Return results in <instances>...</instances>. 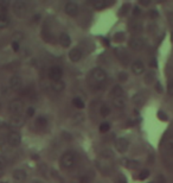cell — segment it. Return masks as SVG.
I'll list each match as a JSON object with an SVG mask.
<instances>
[{
  "label": "cell",
  "mask_w": 173,
  "mask_h": 183,
  "mask_svg": "<svg viewBox=\"0 0 173 183\" xmlns=\"http://www.w3.org/2000/svg\"><path fill=\"white\" fill-rule=\"evenodd\" d=\"M26 177H27V174H26V171L23 170V169H17V170L13 171V178L17 181V182H23L26 180Z\"/></svg>",
  "instance_id": "cell-18"
},
{
  "label": "cell",
  "mask_w": 173,
  "mask_h": 183,
  "mask_svg": "<svg viewBox=\"0 0 173 183\" xmlns=\"http://www.w3.org/2000/svg\"><path fill=\"white\" fill-rule=\"evenodd\" d=\"M110 94L113 95V98L121 96V95H124V88H122L120 84H115V86H113V88H111Z\"/></svg>",
  "instance_id": "cell-19"
},
{
  "label": "cell",
  "mask_w": 173,
  "mask_h": 183,
  "mask_svg": "<svg viewBox=\"0 0 173 183\" xmlns=\"http://www.w3.org/2000/svg\"><path fill=\"white\" fill-rule=\"evenodd\" d=\"M32 183H43V182H42V181H39V180H35Z\"/></svg>",
  "instance_id": "cell-51"
},
{
  "label": "cell",
  "mask_w": 173,
  "mask_h": 183,
  "mask_svg": "<svg viewBox=\"0 0 173 183\" xmlns=\"http://www.w3.org/2000/svg\"><path fill=\"white\" fill-rule=\"evenodd\" d=\"M133 102L135 104L136 106H142L143 105V98L141 94H135L133 98Z\"/></svg>",
  "instance_id": "cell-28"
},
{
  "label": "cell",
  "mask_w": 173,
  "mask_h": 183,
  "mask_svg": "<svg viewBox=\"0 0 173 183\" xmlns=\"http://www.w3.org/2000/svg\"><path fill=\"white\" fill-rule=\"evenodd\" d=\"M154 76H155V74L153 73V71H149V73H147L146 76H145V82L147 83V84L153 83V81H154Z\"/></svg>",
  "instance_id": "cell-29"
},
{
  "label": "cell",
  "mask_w": 173,
  "mask_h": 183,
  "mask_svg": "<svg viewBox=\"0 0 173 183\" xmlns=\"http://www.w3.org/2000/svg\"><path fill=\"white\" fill-rule=\"evenodd\" d=\"M72 105H74L76 108L82 109V108H84V101L82 100L81 98H74V99H72Z\"/></svg>",
  "instance_id": "cell-26"
},
{
  "label": "cell",
  "mask_w": 173,
  "mask_h": 183,
  "mask_svg": "<svg viewBox=\"0 0 173 183\" xmlns=\"http://www.w3.org/2000/svg\"><path fill=\"white\" fill-rule=\"evenodd\" d=\"M132 12H133V16H134V17H139V16L141 14V10H140V7L139 6H134L132 8Z\"/></svg>",
  "instance_id": "cell-37"
},
{
  "label": "cell",
  "mask_w": 173,
  "mask_h": 183,
  "mask_svg": "<svg viewBox=\"0 0 173 183\" xmlns=\"http://www.w3.org/2000/svg\"><path fill=\"white\" fill-rule=\"evenodd\" d=\"M10 25V19L5 14H0V29H5Z\"/></svg>",
  "instance_id": "cell-24"
},
{
  "label": "cell",
  "mask_w": 173,
  "mask_h": 183,
  "mask_svg": "<svg viewBox=\"0 0 173 183\" xmlns=\"http://www.w3.org/2000/svg\"><path fill=\"white\" fill-rule=\"evenodd\" d=\"M167 19H168V24L171 26H173V12L168 13V17H167Z\"/></svg>",
  "instance_id": "cell-46"
},
{
  "label": "cell",
  "mask_w": 173,
  "mask_h": 183,
  "mask_svg": "<svg viewBox=\"0 0 173 183\" xmlns=\"http://www.w3.org/2000/svg\"><path fill=\"white\" fill-rule=\"evenodd\" d=\"M23 109H24V101L20 99H14L8 104V111L13 115H20Z\"/></svg>",
  "instance_id": "cell-4"
},
{
  "label": "cell",
  "mask_w": 173,
  "mask_h": 183,
  "mask_svg": "<svg viewBox=\"0 0 173 183\" xmlns=\"http://www.w3.org/2000/svg\"><path fill=\"white\" fill-rule=\"evenodd\" d=\"M35 113H36V109H35V107H32V106L26 109V115L30 117V118H32L35 115Z\"/></svg>",
  "instance_id": "cell-38"
},
{
  "label": "cell",
  "mask_w": 173,
  "mask_h": 183,
  "mask_svg": "<svg viewBox=\"0 0 173 183\" xmlns=\"http://www.w3.org/2000/svg\"><path fill=\"white\" fill-rule=\"evenodd\" d=\"M114 183H128L127 182V178L124 175H118L116 178H115V182Z\"/></svg>",
  "instance_id": "cell-35"
},
{
  "label": "cell",
  "mask_w": 173,
  "mask_h": 183,
  "mask_svg": "<svg viewBox=\"0 0 173 183\" xmlns=\"http://www.w3.org/2000/svg\"><path fill=\"white\" fill-rule=\"evenodd\" d=\"M7 143L10 146H13V147H17V146L20 145L21 143V136L18 131H10L7 133Z\"/></svg>",
  "instance_id": "cell-6"
},
{
  "label": "cell",
  "mask_w": 173,
  "mask_h": 183,
  "mask_svg": "<svg viewBox=\"0 0 173 183\" xmlns=\"http://www.w3.org/2000/svg\"><path fill=\"white\" fill-rule=\"evenodd\" d=\"M27 10H29V7H27V4H26L25 1L18 0V1H14V2H13L12 11L17 17H19V18L25 17V14L27 13Z\"/></svg>",
  "instance_id": "cell-3"
},
{
  "label": "cell",
  "mask_w": 173,
  "mask_h": 183,
  "mask_svg": "<svg viewBox=\"0 0 173 183\" xmlns=\"http://www.w3.org/2000/svg\"><path fill=\"white\" fill-rule=\"evenodd\" d=\"M82 57H83V52H82V50L78 49V48H72L71 50L69 51V58H70V61L74 62V63H77L78 61H81Z\"/></svg>",
  "instance_id": "cell-12"
},
{
  "label": "cell",
  "mask_w": 173,
  "mask_h": 183,
  "mask_svg": "<svg viewBox=\"0 0 173 183\" xmlns=\"http://www.w3.org/2000/svg\"><path fill=\"white\" fill-rule=\"evenodd\" d=\"M11 46H12L13 51H16V52L20 50V43H18V42H12Z\"/></svg>",
  "instance_id": "cell-40"
},
{
  "label": "cell",
  "mask_w": 173,
  "mask_h": 183,
  "mask_svg": "<svg viewBox=\"0 0 173 183\" xmlns=\"http://www.w3.org/2000/svg\"><path fill=\"white\" fill-rule=\"evenodd\" d=\"M48 119H46V117H44V115H40V117H38L37 120H36V125L37 127L39 128H45V127L48 126Z\"/></svg>",
  "instance_id": "cell-20"
},
{
  "label": "cell",
  "mask_w": 173,
  "mask_h": 183,
  "mask_svg": "<svg viewBox=\"0 0 173 183\" xmlns=\"http://www.w3.org/2000/svg\"><path fill=\"white\" fill-rule=\"evenodd\" d=\"M78 155L74 150H68L63 153L59 159V164L64 170H71L75 165L77 164Z\"/></svg>",
  "instance_id": "cell-1"
},
{
  "label": "cell",
  "mask_w": 173,
  "mask_h": 183,
  "mask_svg": "<svg viewBox=\"0 0 173 183\" xmlns=\"http://www.w3.org/2000/svg\"><path fill=\"white\" fill-rule=\"evenodd\" d=\"M12 38H13V42H18V43H20V42L24 39V33H23V32H14Z\"/></svg>",
  "instance_id": "cell-30"
},
{
  "label": "cell",
  "mask_w": 173,
  "mask_h": 183,
  "mask_svg": "<svg viewBox=\"0 0 173 183\" xmlns=\"http://www.w3.org/2000/svg\"><path fill=\"white\" fill-rule=\"evenodd\" d=\"M167 93L170 96H173V81H170L167 84Z\"/></svg>",
  "instance_id": "cell-39"
},
{
  "label": "cell",
  "mask_w": 173,
  "mask_h": 183,
  "mask_svg": "<svg viewBox=\"0 0 173 183\" xmlns=\"http://www.w3.org/2000/svg\"><path fill=\"white\" fill-rule=\"evenodd\" d=\"M8 87L14 90V92H17L19 89L23 87V80H21V77L19 75H13L11 76V79L8 80Z\"/></svg>",
  "instance_id": "cell-10"
},
{
  "label": "cell",
  "mask_w": 173,
  "mask_h": 183,
  "mask_svg": "<svg viewBox=\"0 0 173 183\" xmlns=\"http://www.w3.org/2000/svg\"><path fill=\"white\" fill-rule=\"evenodd\" d=\"M58 41H59V44L62 45L63 48H69L70 44H71V38H70V36H69L68 33H65V32H62V33L59 35Z\"/></svg>",
  "instance_id": "cell-16"
},
{
  "label": "cell",
  "mask_w": 173,
  "mask_h": 183,
  "mask_svg": "<svg viewBox=\"0 0 173 183\" xmlns=\"http://www.w3.org/2000/svg\"><path fill=\"white\" fill-rule=\"evenodd\" d=\"M0 183H7V182H0Z\"/></svg>",
  "instance_id": "cell-54"
},
{
  "label": "cell",
  "mask_w": 173,
  "mask_h": 183,
  "mask_svg": "<svg viewBox=\"0 0 173 183\" xmlns=\"http://www.w3.org/2000/svg\"><path fill=\"white\" fill-rule=\"evenodd\" d=\"M149 16H151V18L157 19L158 17H159V12H158L157 10H152V11L149 12Z\"/></svg>",
  "instance_id": "cell-41"
},
{
  "label": "cell",
  "mask_w": 173,
  "mask_h": 183,
  "mask_svg": "<svg viewBox=\"0 0 173 183\" xmlns=\"http://www.w3.org/2000/svg\"><path fill=\"white\" fill-rule=\"evenodd\" d=\"M62 76H63V70H62V68L58 67V65H52V67L48 70V77L51 80V82L62 80Z\"/></svg>",
  "instance_id": "cell-5"
},
{
  "label": "cell",
  "mask_w": 173,
  "mask_h": 183,
  "mask_svg": "<svg viewBox=\"0 0 173 183\" xmlns=\"http://www.w3.org/2000/svg\"><path fill=\"white\" fill-rule=\"evenodd\" d=\"M149 183H155V181H154V182H149Z\"/></svg>",
  "instance_id": "cell-55"
},
{
  "label": "cell",
  "mask_w": 173,
  "mask_h": 183,
  "mask_svg": "<svg viewBox=\"0 0 173 183\" xmlns=\"http://www.w3.org/2000/svg\"><path fill=\"white\" fill-rule=\"evenodd\" d=\"M4 175V170H0V177Z\"/></svg>",
  "instance_id": "cell-52"
},
{
  "label": "cell",
  "mask_w": 173,
  "mask_h": 183,
  "mask_svg": "<svg viewBox=\"0 0 173 183\" xmlns=\"http://www.w3.org/2000/svg\"><path fill=\"white\" fill-rule=\"evenodd\" d=\"M25 124V118L21 115H13L11 117V119L8 121V125L13 128H19V127L24 126Z\"/></svg>",
  "instance_id": "cell-11"
},
{
  "label": "cell",
  "mask_w": 173,
  "mask_h": 183,
  "mask_svg": "<svg viewBox=\"0 0 173 183\" xmlns=\"http://www.w3.org/2000/svg\"><path fill=\"white\" fill-rule=\"evenodd\" d=\"M127 79H128V74H127L126 71H121V73H119V80H120L121 82L127 81Z\"/></svg>",
  "instance_id": "cell-36"
},
{
  "label": "cell",
  "mask_w": 173,
  "mask_h": 183,
  "mask_svg": "<svg viewBox=\"0 0 173 183\" xmlns=\"http://www.w3.org/2000/svg\"><path fill=\"white\" fill-rule=\"evenodd\" d=\"M130 162H132V161L128 159V158H122V159H121V164L124 165V166H129Z\"/></svg>",
  "instance_id": "cell-44"
},
{
  "label": "cell",
  "mask_w": 173,
  "mask_h": 183,
  "mask_svg": "<svg viewBox=\"0 0 173 183\" xmlns=\"http://www.w3.org/2000/svg\"><path fill=\"white\" fill-rule=\"evenodd\" d=\"M110 112H111V109L108 105H102L101 108H100V114H101L102 117H108V115H110Z\"/></svg>",
  "instance_id": "cell-25"
},
{
  "label": "cell",
  "mask_w": 173,
  "mask_h": 183,
  "mask_svg": "<svg viewBox=\"0 0 173 183\" xmlns=\"http://www.w3.org/2000/svg\"><path fill=\"white\" fill-rule=\"evenodd\" d=\"M146 46V39L142 37H134L129 41V48L134 51H140Z\"/></svg>",
  "instance_id": "cell-7"
},
{
  "label": "cell",
  "mask_w": 173,
  "mask_h": 183,
  "mask_svg": "<svg viewBox=\"0 0 173 183\" xmlns=\"http://www.w3.org/2000/svg\"><path fill=\"white\" fill-rule=\"evenodd\" d=\"M0 107H1V105H0Z\"/></svg>",
  "instance_id": "cell-56"
},
{
  "label": "cell",
  "mask_w": 173,
  "mask_h": 183,
  "mask_svg": "<svg viewBox=\"0 0 173 183\" xmlns=\"http://www.w3.org/2000/svg\"><path fill=\"white\" fill-rule=\"evenodd\" d=\"M110 130V124L109 123H102L101 125H100V132L101 133H107L108 131Z\"/></svg>",
  "instance_id": "cell-31"
},
{
  "label": "cell",
  "mask_w": 173,
  "mask_h": 183,
  "mask_svg": "<svg viewBox=\"0 0 173 183\" xmlns=\"http://www.w3.org/2000/svg\"><path fill=\"white\" fill-rule=\"evenodd\" d=\"M107 80V73L102 68H94L90 73V83L91 84H102Z\"/></svg>",
  "instance_id": "cell-2"
},
{
  "label": "cell",
  "mask_w": 173,
  "mask_h": 183,
  "mask_svg": "<svg viewBox=\"0 0 173 183\" xmlns=\"http://www.w3.org/2000/svg\"><path fill=\"white\" fill-rule=\"evenodd\" d=\"M91 5H93L96 10H102V8H105L107 6V2L103 1V0H96V1H93L91 2Z\"/></svg>",
  "instance_id": "cell-27"
},
{
  "label": "cell",
  "mask_w": 173,
  "mask_h": 183,
  "mask_svg": "<svg viewBox=\"0 0 173 183\" xmlns=\"http://www.w3.org/2000/svg\"><path fill=\"white\" fill-rule=\"evenodd\" d=\"M149 4V1H143V0H140V5H142V6H148Z\"/></svg>",
  "instance_id": "cell-49"
},
{
  "label": "cell",
  "mask_w": 173,
  "mask_h": 183,
  "mask_svg": "<svg viewBox=\"0 0 173 183\" xmlns=\"http://www.w3.org/2000/svg\"><path fill=\"white\" fill-rule=\"evenodd\" d=\"M127 8H129V4H126V5H124V6L121 7V12H120V14H121V16L126 14V13H127V11H128Z\"/></svg>",
  "instance_id": "cell-42"
},
{
  "label": "cell",
  "mask_w": 173,
  "mask_h": 183,
  "mask_svg": "<svg viewBox=\"0 0 173 183\" xmlns=\"http://www.w3.org/2000/svg\"><path fill=\"white\" fill-rule=\"evenodd\" d=\"M149 177V170L148 169H143V170L140 171V174H139V178L143 181V180H146V178H148Z\"/></svg>",
  "instance_id": "cell-32"
},
{
  "label": "cell",
  "mask_w": 173,
  "mask_h": 183,
  "mask_svg": "<svg viewBox=\"0 0 173 183\" xmlns=\"http://www.w3.org/2000/svg\"><path fill=\"white\" fill-rule=\"evenodd\" d=\"M114 145H115L116 151L120 152V153H124V152L127 151L128 146H129V142H128V139L121 137V138H118L116 140H115Z\"/></svg>",
  "instance_id": "cell-9"
},
{
  "label": "cell",
  "mask_w": 173,
  "mask_h": 183,
  "mask_svg": "<svg viewBox=\"0 0 173 183\" xmlns=\"http://www.w3.org/2000/svg\"><path fill=\"white\" fill-rule=\"evenodd\" d=\"M51 89L55 92V93H62L63 90L65 89V82L59 80V81H55V82H51Z\"/></svg>",
  "instance_id": "cell-17"
},
{
  "label": "cell",
  "mask_w": 173,
  "mask_h": 183,
  "mask_svg": "<svg viewBox=\"0 0 173 183\" xmlns=\"http://www.w3.org/2000/svg\"><path fill=\"white\" fill-rule=\"evenodd\" d=\"M40 19V14H36L35 17H33V22H38Z\"/></svg>",
  "instance_id": "cell-50"
},
{
  "label": "cell",
  "mask_w": 173,
  "mask_h": 183,
  "mask_svg": "<svg viewBox=\"0 0 173 183\" xmlns=\"http://www.w3.org/2000/svg\"><path fill=\"white\" fill-rule=\"evenodd\" d=\"M113 106L116 108V109H124L126 107V104H127V101H126V98H124V95H121V96H116V98H113Z\"/></svg>",
  "instance_id": "cell-14"
},
{
  "label": "cell",
  "mask_w": 173,
  "mask_h": 183,
  "mask_svg": "<svg viewBox=\"0 0 173 183\" xmlns=\"http://www.w3.org/2000/svg\"><path fill=\"white\" fill-rule=\"evenodd\" d=\"M132 71L135 75H142L145 73V64H143V62L140 61V60L134 61L133 64H132Z\"/></svg>",
  "instance_id": "cell-13"
},
{
  "label": "cell",
  "mask_w": 173,
  "mask_h": 183,
  "mask_svg": "<svg viewBox=\"0 0 173 183\" xmlns=\"http://www.w3.org/2000/svg\"><path fill=\"white\" fill-rule=\"evenodd\" d=\"M155 88H157V90H158L159 93H162V88H161V84L159 82H157V86H155Z\"/></svg>",
  "instance_id": "cell-48"
},
{
  "label": "cell",
  "mask_w": 173,
  "mask_h": 183,
  "mask_svg": "<svg viewBox=\"0 0 173 183\" xmlns=\"http://www.w3.org/2000/svg\"><path fill=\"white\" fill-rule=\"evenodd\" d=\"M6 165H7V159L4 156L0 155V170H5Z\"/></svg>",
  "instance_id": "cell-34"
},
{
  "label": "cell",
  "mask_w": 173,
  "mask_h": 183,
  "mask_svg": "<svg viewBox=\"0 0 173 183\" xmlns=\"http://www.w3.org/2000/svg\"><path fill=\"white\" fill-rule=\"evenodd\" d=\"M101 157L103 158L105 161H109V159H113L114 158V152L111 151L110 149H105L101 152Z\"/></svg>",
  "instance_id": "cell-22"
},
{
  "label": "cell",
  "mask_w": 173,
  "mask_h": 183,
  "mask_svg": "<svg viewBox=\"0 0 173 183\" xmlns=\"http://www.w3.org/2000/svg\"><path fill=\"white\" fill-rule=\"evenodd\" d=\"M155 183H166V178L162 176V175H159L155 180Z\"/></svg>",
  "instance_id": "cell-43"
},
{
  "label": "cell",
  "mask_w": 173,
  "mask_h": 183,
  "mask_svg": "<svg viewBox=\"0 0 173 183\" xmlns=\"http://www.w3.org/2000/svg\"><path fill=\"white\" fill-rule=\"evenodd\" d=\"M128 27H129L130 32H133V33H139V32L142 31V24L139 20H136V19L130 20Z\"/></svg>",
  "instance_id": "cell-15"
},
{
  "label": "cell",
  "mask_w": 173,
  "mask_h": 183,
  "mask_svg": "<svg viewBox=\"0 0 173 183\" xmlns=\"http://www.w3.org/2000/svg\"><path fill=\"white\" fill-rule=\"evenodd\" d=\"M64 12L70 17H76L80 12V6H78V4H76L74 1H69L64 6Z\"/></svg>",
  "instance_id": "cell-8"
},
{
  "label": "cell",
  "mask_w": 173,
  "mask_h": 183,
  "mask_svg": "<svg viewBox=\"0 0 173 183\" xmlns=\"http://www.w3.org/2000/svg\"><path fill=\"white\" fill-rule=\"evenodd\" d=\"M77 183H88L86 181H80V182H77Z\"/></svg>",
  "instance_id": "cell-53"
},
{
  "label": "cell",
  "mask_w": 173,
  "mask_h": 183,
  "mask_svg": "<svg viewBox=\"0 0 173 183\" xmlns=\"http://www.w3.org/2000/svg\"><path fill=\"white\" fill-rule=\"evenodd\" d=\"M158 118H159L160 120H167L166 114L164 113V112H159V113H158Z\"/></svg>",
  "instance_id": "cell-47"
},
{
  "label": "cell",
  "mask_w": 173,
  "mask_h": 183,
  "mask_svg": "<svg viewBox=\"0 0 173 183\" xmlns=\"http://www.w3.org/2000/svg\"><path fill=\"white\" fill-rule=\"evenodd\" d=\"M124 32H116L115 35H114V41L115 42H122L124 41Z\"/></svg>",
  "instance_id": "cell-33"
},
{
  "label": "cell",
  "mask_w": 173,
  "mask_h": 183,
  "mask_svg": "<svg viewBox=\"0 0 173 183\" xmlns=\"http://www.w3.org/2000/svg\"><path fill=\"white\" fill-rule=\"evenodd\" d=\"M165 147H166V151L170 155H173V136L172 137H168L165 142Z\"/></svg>",
  "instance_id": "cell-23"
},
{
  "label": "cell",
  "mask_w": 173,
  "mask_h": 183,
  "mask_svg": "<svg viewBox=\"0 0 173 183\" xmlns=\"http://www.w3.org/2000/svg\"><path fill=\"white\" fill-rule=\"evenodd\" d=\"M72 123H74V125H80L82 124L83 121H84V114L83 113H75L72 115Z\"/></svg>",
  "instance_id": "cell-21"
},
{
  "label": "cell",
  "mask_w": 173,
  "mask_h": 183,
  "mask_svg": "<svg viewBox=\"0 0 173 183\" xmlns=\"http://www.w3.org/2000/svg\"><path fill=\"white\" fill-rule=\"evenodd\" d=\"M8 6H10V2H8V1H0V7H1L2 10H6Z\"/></svg>",
  "instance_id": "cell-45"
}]
</instances>
